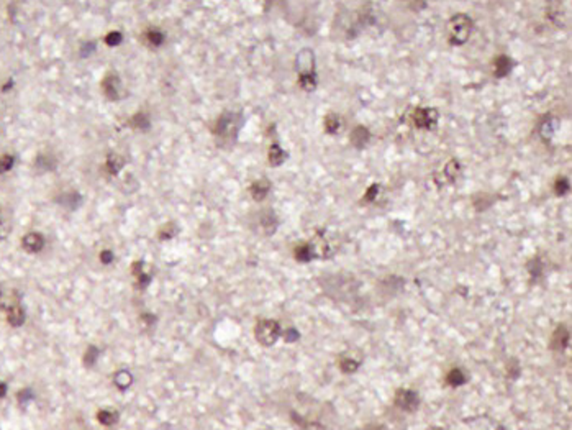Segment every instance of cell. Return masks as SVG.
<instances>
[{
  "instance_id": "obj_13",
  "label": "cell",
  "mask_w": 572,
  "mask_h": 430,
  "mask_svg": "<svg viewBox=\"0 0 572 430\" xmlns=\"http://www.w3.org/2000/svg\"><path fill=\"white\" fill-rule=\"evenodd\" d=\"M271 187L272 186H271V181L269 179H266V177L257 179V181H254V183L249 186V194H251V197H253L256 202H261V201L266 199L267 194H269Z\"/></svg>"
},
{
  "instance_id": "obj_37",
  "label": "cell",
  "mask_w": 572,
  "mask_h": 430,
  "mask_svg": "<svg viewBox=\"0 0 572 430\" xmlns=\"http://www.w3.org/2000/svg\"><path fill=\"white\" fill-rule=\"evenodd\" d=\"M358 366H359V361L351 360V358H343V360H341V365H340L341 371H344V373H353V371H356Z\"/></svg>"
},
{
  "instance_id": "obj_29",
  "label": "cell",
  "mask_w": 572,
  "mask_h": 430,
  "mask_svg": "<svg viewBox=\"0 0 572 430\" xmlns=\"http://www.w3.org/2000/svg\"><path fill=\"white\" fill-rule=\"evenodd\" d=\"M466 381H467V378H466V374H464L459 368L451 369V371H449L448 376H446V383H448L449 386H453V388H457V386L464 384Z\"/></svg>"
},
{
  "instance_id": "obj_39",
  "label": "cell",
  "mask_w": 572,
  "mask_h": 430,
  "mask_svg": "<svg viewBox=\"0 0 572 430\" xmlns=\"http://www.w3.org/2000/svg\"><path fill=\"white\" fill-rule=\"evenodd\" d=\"M10 234V222L5 220L4 217H0V240H4Z\"/></svg>"
},
{
  "instance_id": "obj_34",
  "label": "cell",
  "mask_w": 572,
  "mask_h": 430,
  "mask_svg": "<svg viewBox=\"0 0 572 430\" xmlns=\"http://www.w3.org/2000/svg\"><path fill=\"white\" fill-rule=\"evenodd\" d=\"M177 234V227H176V223L174 222H169V223H166V225H164L161 230H159V238L161 240H169V238H172Z\"/></svg>"
},
{
  "instance_id": "obj_21",
  "label": "cell",
  "mask_w": 572,
  "mask_h": 430,
  "mask_svg": "<svg viewBox=\"0 0 572 430\" xmlns=\"http://www.w3.org/2000/svg\"><path fill=\"white\" fill-rule=\"evenodd\" d=\"M7 320L13 327H20L25 322V311L20 304H13L7 309Z\"/></svg>"
},
{
  "instance_id": "obj_31",
  "label": "cell",
  "mask_w": 572,
  "mask_h": 430,
  "mask_svg": "<svg viewBox=\"0 0 572 430\" xmlns=\"http://www.w3.org/2000/svg\"><path fill=\"white\" fill-rule=\"evenodd\" d=\"M317 74H310V76H299V85L305 91V92H311L317 89Z\"/></svg>"
},
{
  "instance_id": "obj_40",
  "label": "cell",
  "mask_w": 572,
  "mask_h": 430,
  "mask_svg": "<svg viewBox=\"0 0 572 430\" xmlns=\"http://www.w3.org/2000/svg\"><path fill=\"white\" fill-rule=\"evenodd\" d=\"M99 258H100V261L103 264H110V263H114L115 255H114V252H112V250H102L100 255H99Z\"/></svg>"
},
{
  "instance_id": "obj_8",
  "label": "cell",
  "mask_w": 572,
  "mask_h": 430,
  "mask_svg": "<svg viewBox=\"0 0 572 430\" xmlns=\"http://www.w3.org/2000/svg\"><path fill=\"white\" fill-rule=\"evenodd\" d=\"M395 404L403 410H417L420 406V398L418 394L412 391V389H398L395 392Z\"/></svg>"
},
{
  "instance_id": "obj_18",
  "label": "cell",
  "mask_w": 572,
  "mask_h": 430,
  "mask_svg": "<svg viewBox=\"0 0 572 430\" xmlns=\"http://www.w3.org/2000/svg\"><path fill=\"white\" fill-rule=\"evenodd\" d=\"M56 202L59 205H63V207H67L71 210H76L77 207H81L82 204V195L79 192H63L61 194Z\"/></svg>"
},
{
  "instance_id": "obj_24",
  "label": "cell",
  "mask_w": 572,
  "mask_h": 430,
  "mask_svg": "<svg viewBox=\"0 0 572 430\" xmlns=\"http://www.w3.org/2000/svg\"><path fill=\"white\" fill-rule=\"evenodd\" d=\"M493 202H495V197L490 195V194H485V192H477V194L474 195V199H472V204H474L475 210H479V212L489 209Z\"/></svg>"
},
{
  "instance_id": "obj_44",
  "label": "cell",
  "mask_w": 572,
  "mask_h": 430,
  "mask_svg": "<svg viewBox=\"0 0 572 430\" xmlns=\"http://www.w3.org/2000/svg\"><path fill=\"white\" fill-rule=\"evenodd\" d=\"M67 430H87V428L82 424V420H76V422H72V427H69Z\"/></svg>"
},
{
  "instance_id": "obj_16",
  "label": "cell",
  "mask_w": 572,
  "mask_h": 430,
  "mask_svg": "<svg viewBox=\"0 0 572 430\" xmlns=\"http://www.w3.org/2000/svg\"><path fill=\"white\" fill-rule=\"evenodd\" d=\"M569 345V330L566 329L564 325H559L556 332L552 333V338H551V348L558 350V351H562L566 347Z\"/></svg>"
},
{
  "instance_id": "obj_5",
  "label": "cell",
  "mask_w": 572,
  "mask_h": 430,
  "mask_svg": "<svg viewBox=\"0 0 572 430\" xmlns=\"http://www.w3.org/2000/svg\"><path fill=\"white\" fill-rule=\"evenodd\" d=\"M412 120L417 128H421V130H433V128L438 125L439 114H438V110L433 107H418L413 110Z\"/></svg>"
},
{
  "instance_id": "obj_2",
  "label": "cell",
  "mask_w": 572,
  "mask_h": 430,
  "mask_svg": "<svg viewBox=\"0 0 572 430\" xmlns=\"http://www.w3.org/2000/svg\"><path fill=\"white\" fill-rule=\"evenodd\" d=\"M448 43L451 46H461L469 40L474 30V20L466 13H456L448 22Z\"/></svg>"
},
{
  "instance_id": "obj_23",
  "label": "cell",
  "mask_w": 572,
  "mask_h": 430,
  "mask_svg": "<svg viewBox=\"0 0 572 430\" xmlns=\"http://www.w3.org/2000/svg\"><path fill=\"white\" fill-rule=\"evenodd\" d=\"M130 127H133L135 130H141V132H148L151 127V120L148 114H143V112H138L132 118H130Z\"/></svg>"
},
{
  "instance_id": "obj_42",
  "label": "cell",
  "mask_w": 572,
  "mask_h": 430,
  "mask_svg": "<svg viewBox=\"0 0 572 430\" xmlns=\"http://www.w3.org/2000/svg\"><path fill=\"white\" fill-rule=\"evenodd\" d=\"M297 338H299V332L297 330L289 329L287 332H285V340H287V342H296Z\"/></svg>"
},
{
  "instance_id": "obj_4",
  "label": "cell",
  "mask_w": 572,
  "mask_h": 430,
  "mask_svg": "<svg viewBox=\"0 0 572 430\" xmlns=\"http://www.w3.org/2000/svg\"><path fill=\"white\" fill-rule=\"evenodd\" d=\"M102 91L105 94V97L112 102H120L121 99L126 97V91L123 87V82L118 77L117 73H108L102 79Z\"/></svg>"
},
{
  "instance_id": "obj_1",
  "label": "cell",
  "mask_w": 572,
  "mask_h": 430,
  "mask_svg": "<svg viewBox=\"0 0 572 430\" xmlns=\"http://www.w3.org/2000/svg\"><path fill=\"white\" fill-rule=\"evenodd\" d=\"M243 123H245V117L241 115V112L225 110L213 123L212 133L215 135V138L218 140L220 145L223 146L233 145L238 138V133L241 130Z\"/></svg>"
},
{
  "instance_id": "obj_22",
  "label": "cell",
  "mask_w": 572,
  "mask_h": 430,
  "mask_svg": "<svg viewBox=\"0 0 572 430\" xmlns=\"http://www.w3.org/2000/svg\"><path fill=\"white\" fill-rule=\"evenodd\" d=\"M459 173H461V163H459L457 159H451V161L446 163V166L443 169V174L441 176H443L445 183H454L456 177L459 176Z\"/></svg>"
},
{
  "instance_id": "obj_26",
  "label": "cell",
  "mask_w": 572,
  "mask_h": 430,
  "mask_svg": "<svg viewBox=\"0 0 572 430\" xmlns=\"http://www.w3.org/2000/svg\"><path fill=\"white\" fill-rule=\"evenodd\" d=\"M293 256H296V260L300 261V263H308L311 260H315L313 258V253H311V248H310V243L305 242V243H300L296 246V250H293Z\"/></svg>"
},
{
  "instance_id": "obj_7",
  "label": "cell",
  "mask_w": 572,
  "mask_h": 430,
  "mask_svg": "<svg viewBox=\"0 0 572 430\" xmlns=\"http://www.w3.org/2000/svg\"><path fill=\"white\" fill-rule=\"evenodd\" d=\"M310 248H311V253H313V258H330L333 255V246L328 242V238L325 237V234L322 231H318V234L313 237V240H310Z\"/></svg>"
},
{
  "instance_id": "obj_32",
  "label": "cell",
  "mask_w": 572,
  "mask_h": 430,
  "mask_svg": "<svg viewBox=\"0 0 572 430\" xmlns=\"http://www.w3.org/2000/svg\"><path fill=\"white\" fill-rule=\"evenodd\" d=\"M97 419H99V422L103 424V425H114L117 420H118V414H117V412H114V410L103 409V410H100L99 414H97Z\"/></svg>"
},
{
  "instance_id": "obj_33",
  "label": "cell",
  "mask_w": 572,
  "mask_h": 430,
  "mask_svg": "<svg viewBox=\"0 0 572 430\" xmlns=\"http://www.w3.org/2000/svg\"><path fill=\"white\" fill-rule=\"evenodd\" d=\"M99 355H100V351H99L97 347H89L87 350H85V355H84V365L85 366H94L95 361H97V358H99Z\"/></svg>"
},
{
  "instance_id": "obj_36",
  "label": "cell",
  "mask_w": 572,
  "mask_h": 430,
  "mask_svg": "<svg viewBox=\"0 0 572 430\" xmlns=\"http://www.w3.org/2000/svg\"><path fill=\"white\" fill-rule=\"evenodd\" d=\"M107 46H118L121 41H123V35H121L120 31H110L107 33V37L103 38Z\"/></svg>"
},
{
  "instance_id": "obj_19",
  "label": "cell",
  "mask_w": 572,
  "mask_h": 430,
  "mask_svg": "<svg viewBox=\"0 0 572 430\" xmlns=\"http://www.w3.org/2000/svg\"><path fill=\"white\" fill-rule=\"evenodd\" d=\"M289 158V153L287 151H284L282 148L277 143H272L271 146H269V153H267V159H269V163H271V166H281V165H284L285 163V159Z\"/></svg>"
},
{
  "instance_id": "obj_28",
  "label": "cell",
  "mask_w": 572,
  "mask_h": 430,
  "mask_svg": "<svg viewBox=\"0 0 572 430\" xmlns=\"http://www.w3.org/2000/svg\"><path fill=\"white\" fill-rule=\"evenodd\" d=\"M34 166L43 171H51L56 168V159L51 156V154H38L36 161H34Z\"/></svg>"
},
{
  "instance_id": "obj_15",
  "label": "cell",
  "mask_w": 572,
  "mask_h": 430,
  "mask_svg": "<svg viewBox=\"0 0 572 430\" xmlns=\"http://www.w3.org/2000/svg\"><path fill=\"white\" fill-rule=\"evenodd\" d=\"M369 140H371V132L367 130L366 127L359 125L351 132V145L354 146V148L364 150L369 145Z\"/></svg>"
},
{
  "instance_id": "obj_14",
  "label": "cell",
  "mask_w": 572,
  "mask_h": 430,
  "mask_svg": "<svg viewBox=\"0 0 572 430\" xmlns=\"http://www.w3.org/2000/svg\"><path fill=\"white\" fill-rule=\"evenodd\" d=\"M123 166H125V158L120 156V154H117V153H110L107 156V159H105V163H103L102 169L105 171L108 176H117Z\"/></svg>"
},
{
  "instance_id": "obj_30",
  "label": "cell",
  "mask_w": 572,
  "mask_h": 430,
  "mask_svg": "<svg viewBox=\"0 0 572 430\" xmlns=\"http://www.w3.org/2000/svg\"><path fill=\"white\" fill-rule=\"evenodd\" d=\"M552 189H554V192H556V195H559V197L566 195V194L570 191V183H569V179H567L566 176H559V177H556V181H554Z\"/></svg>"
},
{
  "instance_id": "obj_6",
  "label": "cell",
  "mask_w": 572,
  "mask_h": 430,
  "mask_svg": "<svg viewBox=\"0 0 572 430\" xmlns=\"http://www.w3.org/2000/svg\"><path fill=\"white\" fill-rule=\"evenodd\" d=\"M296 69L299 76L317 74L315 71V55L310 48H303L296 58Z\"/></svg>"
},
{
  "instance_id": "obj_43",
  "label": "cell",
  "mask_w": 572,
  "mask_h": 430,
  "mask_svg": "<svg viewBox=\"0 0 572 430\" xmlns=\"http://www.w3.org/2000/svg\"><path fill=\"white\" fill-rule=\"evenodd\" d=\"M19 399H20L22 402H27L28 399H31V392H30V389H23V391L19 394Z\"/></svg>"
},
{
  "instance_id": "obj_17",
  "label": "cell",
  "mask_w": 572,
  "mask_h": 430,
  "mask_svg": "<svg viewBox=\"0 0 572 430\" xmlns=\"http://www.w3.org/2000/svg\"><path fill=\"white\" fill-rule=\"evenodd\" d=\"M141 37H143L144 45H148L150 48H159V46H162V43L166 41V35H164V33L158 28L146 30Z\"/></svg>"
},
{
  "instance_id": "obj_9",
  "label": "cell",
  "mask_w": 572,
  "mask_h": 430,
  "mask_svg": "<svg viewBox=\"0 0 572 430\" xmlns=\"http://www.w3.org/2000/svg\"><path fill=\"white\" fill-rule=\"evenodd\" d=\"M132 273L133 276L136 278V288H148L150 282L153 279V271L150 270V266L146 264L144 261H136L133 263L132 266Z\"/></svg>"
},
{
  "instance_id": "obj_25",
  "label": "cell",
  "mask_w": 572,
  "mask_h": 430,
  "mask_svg": "<svg viewBox=\"0 0 572 430\" xmlns=\"http://www.w3.org/2000/svg\"><path fill=\"white\" fill-rule=\"evenodd\" d=\"M114 383H115V386H117L118 389L125 391V389L130 388V386H132L133 376H132V373H130V371H126V369H120V371H117L114 374Z\"/></svg>"
},
{
  "instance_id": "obj_12",
  "label": "cell",
  "mask_w": 572,
  "mask_h": 430,
  "mask_svg": "<svg viewBox=\"0 0 572 430\" xmlns=\"http://www.w3.org/2000/svg\"><path fill=\"white\" fill-rule=\"evenodd\" d=\"M22 246H23V250H27L28 253H38L43 250V246H45V237L38 234V231H30V234L23 237Z\"/></svg>"
},
{
  "instance_id": "obj_10",
  "label": "cell",
  "mask_w": 572,
  "mask_h": 430,
  "mask_svg": "<svg viewBox=\"0 0 572 430\" xmlns=\"http://www.w3.org/2000/svg\"><path fill=\"white\" fill-rule=\"evenodd\" d=\"M558 127H559V122L552 115H544L538 123V133L541 136V140L546 143L551 141L554 133L558 130Z\"/></svg>"
},
{
  "instance_id": "obj_45",
  "label": "cell",
  "mask_w": 572,
  "mask_h": 430,
  "mask_svg": "<svg viewBox=\"0 0 572 430\" xmlns=\"http://www.w3.org/2000/svg\"><path fill=\"white\" fill-rule=\"evenodd\" d=\"M5 391H7V386H5V383H2V381H0V398H4V396H5Z\"/></svg>"
},
{
  "instance_id": "obj_11",
  "label": "cell",
  "mask_w": 572,
  "mask_h": 430,
  "mask_svg": "<svg viewBox=\"0 0 572 430\" xmlns=\"http://www.w3.org/2000/svg\"><path fill=\"white\" fill-rule=\"evenodd\" d=\"M515 67V61L512 58H508L505 55H500L493 59V76L502 79V77H507L512 69Z\"/></svg>"
},
{
  "instance_id": "obj_35",
  "label": "cell",
  "mask_w": 572,
  "mask_h": 430,
  "mask_svg": "<svg viewBox=\"0 0 572 430\" xmlns=\"http://www.w3.org/2000/svg\"><path fill=\"white\" fill-rule=\"evenodd\" d=\"M15 165V158L12 154H4V156H0V174L7 173V171H10Z\"/></svg>"
},
{
  "instance_id": "obj_20",
  "label": "cell",
  "mask_w": 572,
  "mask_h": 430,
  "mask_svg": "<svg viewBox=\"0 0 572 430\" xmlns=\"http://www.w3.org/2000/svg\"><path fill=\"white\" fill-rule=\"evenodd\" d=\"M343 128V118L338 114H326L325 117V132L328 135H338Z\"/></svg>"
},
{
  "instance_id": "obj_27",
  "label": "cell",
  "mask_w": 572,
  "mask_h": 430,
  "mask_svg": "<svg viewBox=\"0 0 572 430\" xmlns=\"http://www.w3.org/2000/svg\"><path fill=\"white\" fill-rule=\"evenodd\" d=\"M261 227L263 230L266 231V235H272L274 231L279 227V222H277V217L274 215V212H264L263 217H261Z\"/></svg>"
},
{
  "instance_id": "obj_3",
  "label": "cell",
  "mask_w": 572,
  "mask_h": 430,
  "mask_svg": "<svg viewBox=\"0 0 572 430\" xmlns=\"http://www.w3.org/2000/svg\"><path fill=\"white\" fill-rule=\"evenodd\" d=\"M281 325L277 324L275 320H271V319H264V320H259L256 324V329H254V337L256 340L261 343L264 347H271L277 342V338L281 337Z\"/></svg>"
},
{
  "instance_id": "obj_41",
  "label": "cell",
  "mask_w": 572,
  "mask_h": 430,
  "mask_svg": "<svg viewBox=\"0 0 572 430\" xmlns=\"http://www.w3.org/2000/svg\"><path fill=\"white\" fill-rule=\"evenodd\" d=\"M94 51H95V43H92V41L84 43V45L81 46V56L82 58H87V56H90L94 53Z\"/></svg>"
},
{
  "instance_id": "obj_38",
  "label": "cell",
  "mask_w": 572,
  "mask_h": 430,
  "mask_svg": "<svg viewBox=\"0 0 572 430\" xmlns=\"http://www.w3.org/2000/svg\"><path fill=\"white\" fill-rule=\"evenodd\" d=\"M379 194H380V186L379 184H371L367 187L366 194H364V202H374Z\"/></svg>"
}]
</instances>
